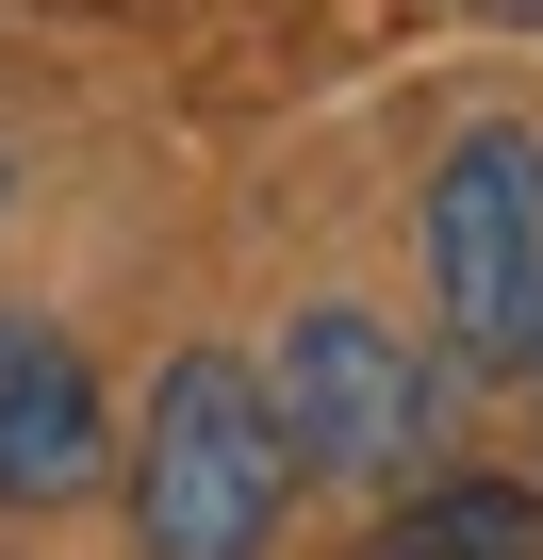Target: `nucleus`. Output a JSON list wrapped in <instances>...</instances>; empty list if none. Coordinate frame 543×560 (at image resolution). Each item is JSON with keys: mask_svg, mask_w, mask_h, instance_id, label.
<instances>
[{"mask_svg": "<svg viewBox=\"0 0 543 560\" xmlns=\"http://www.w3.org/2000/svg\"><path fill=\"white\" fill-rule=\"evenodd\" d=\"M281 494H297V445L263 412V380L231 347H181L149 380V429H132V544L149 560H263Z\"/></svg>", "mask_w": 543, "mask_h": 560, "instance_id": "1", "label": "nucleus"}, {"mask_svg": "<svg viewBox=\"0 0 543 560\" xmlns=\"http://www.w3.org/2000/svg\"><path fill=\"white\" fill-rule=\"evenodd\" d=\"M428 298L461 363H543V132L477 116L428 165Z\"/></svg>", "mask_w": 543, "mask_h": 560, "instance_id": "2", "label": "nucleus"}, {"mask_svg": "<svg viewBox=\"0 0 543 560\" xmlns=\"http://www.w3.org/2000/svg\"><path fill=\"white\" fill-rule=\"evenodd\" d=\"M263 412H281L297 478H396V462L428 445V363H412L379 314L314 298V314L281 330V363H263Z\"/></svg>", "mask_w": 543, "mask_h": 560, "instance_id": "3", "label": "nucleus"}, {"mask_svg": "<svg viewBox=\"0 0 543 560\" xmlns=\"http://www.w3.org/2000/svg\"><path fill=\"white\" fill-rule=\"evenodd\" d=\"M83 478H99V380H83L67 330H34L17 380H0V511H50Z\"/></svg>", "mask_w": 543, "mask_h": 560, "instance_id": "4", "label": "nucleus"}, {"mask_svg": "<svg viewBox=\"0 0 543 560\" xmlns=\"http://www.w3.org/2000/svg\"><path fill=\"white\" fill-rule=\"evenodd\" d=\"M363 560H543V494L527 478H428L412 511H379Z\"/></svg>", "mask_w": 543, "mask_h": 560, "instance_id": "5", "label": "nucleus"}, {"mask_svg": "<svg viewBox=\"0 0 543 560\" xmlns=\"http://www.w3.org/2000/svg\"><path fill=\"white\" fill-rule=\"evenodd\" d=\"M17 347H34V314H0V380H17Z\"/></svg>", "mask_w": 543, "mask_h": 560, "instance_id": "6", "label": "nucleus"}, {"mask_svg": "<svg viewBox=\"0 0 543 560\" xmlns=\"http://www.w3.org/2000/svg\"><path fill=\"white\" fill-rule=\"evenodd\" d=\"M494 18H543V0H494Z\"/></svg>", "mask_w": 543, "mask_h": 560, "instance_id": "7", "label": "nucleus"}]
</instances>
